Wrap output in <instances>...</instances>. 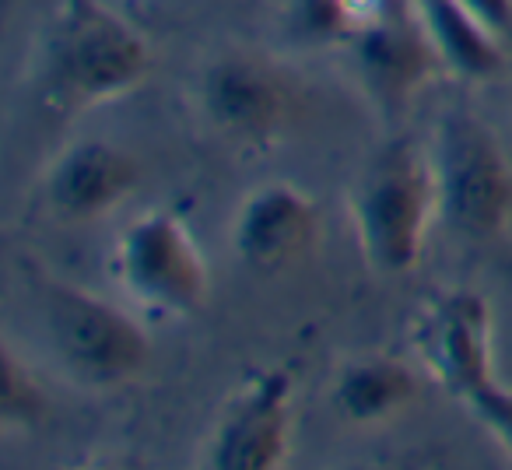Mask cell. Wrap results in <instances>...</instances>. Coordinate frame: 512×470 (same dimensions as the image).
Returning <instances> with one entry per match:
<instances>
[{"instance_id": "obj_1", "label": "cell", "mask_w": 512, "mask_h": 470, "mask_svg": "<svg viewBox=\"0 0 512 470\" xmlns=\"http://www.w3.org/2000/svg\"><path fill=\"white\" fill-rule=\"evenodd\" d=\"M151 74V46L99 0H60L39 43L36 99L71 116L134 92Z\"/></svg>"}, {"instance_id": "obj_2", "label": "cell", "mask_w": 512, "mask_h": 470, "mask_svg": "<svg viewBox=\"0 0 512 470\" xmlns=\"http://www.w3.org/2000/svg\"><path fill=\"white\" fill-rule=\"evenodd\" d=\"M439 218L432 155L407 137L383 144L351 190L358 250L379 274H407L425 250L428 225Z\"/></svg>"}, {"instance_id": "obj_3", "label": "cell", "mask_w": 512, "mask_h": 470, "mask_svg": "<svg viewBox=\"0 0 512 470\" xmlns=\"http://www.w3.org/2000/svg\"><path fill=\"white\" fill-rule=\"evenodd\" d=\"M39 306L53 351L74 383L113 390L148 365L151 341L144 327L102 295L67 281H43Z\"/></svg>"}, {"instance_id": "obj_4", "label": "cell", "mask_w": 512, "mask_h": 470, "mask_svg": "<svg viewBox=\"0 0 512 470\" xmlns=\"http://www.w3.org/2000/svg\"><path fill=\"white\" fill-rule=\"evenodd\" d=\"M439 218L467 239H491L512 218V162L477 116L453 109L428 148Z\"/></svg>"}, {"instance_id": "obj_5", "label": "cell", "mask_w": 512, "mask_h": 470, "mask_svg": "<svg viewBox=\"0 0 512 470\" xmlns=\"http://www.w3.org/2000/svg\"><path fill=\"white\" fill-rule=\"evenodd\" d=\"M113 274L137 306L158 316H193L211 292L204 253L172 211H148L123 228Z\"/></svg>"}, {"instance_id": "obj_6", "label": "cell", "mask_w": 512, "mask_h": 470, "mask_svg": "<svg viewBox=\"0 0 512 470\" xmlns=\"http://www.w3.org/2000/svg\"><path fill=\"white\" fill-rule=\"evenodd\" d=\"M407 341L421 369L463 404L498 379L491 362V313L477 292L453 288L418 302Z\"/></svg>"}, {"instance_id": "obj_7", "label": "cell", "mask_w": 512, "mask_h": 470, "mask_svg": "<svg viewBox=\"0 0 512 470\" xmlns=\"http://www.w3.org/2000/svg\"><path fill=\"white\" fill-rule=\"evenodd\" d=\"M292 428V372L260 369L225 400L204 446V463L214 470H274L288 460Z\"/></svg>"}, {"instance_id": "obj_8", "label": "cell", "mask_w": 512, "mask_h": 470, "mask_svg": "<svg viewBox=\"0 0 512 470\" xmlns=\"http://www.w3.org/2000/svg\"><path fill=\"white\" fill-rule=\"evenodd\" d=\"M344 46L369 99L386 113H400L442 64L432 39L414 15V4L383 22L351 32Z\"/></svg>"}, {"instance_id": "obj_9", "label": "cell", "mask_w": 512, "mask_h": 470, "mask_svg": "<svg viewBox=\"0 0 512 470\" xmlns=\"http://www.w3.org/2000/svg\"><path fill=\"white\" fill-rule=\"evenodd\" d=\"M320 207L295 183L256 186L232 221V250L249 271L274 274L316 246Z\"/></svg>"}, {"instance_id": "obj_10", "label": "cell", "mask_w": 512, "mask_h": 470, "mask_svg": "<svg viewBox=\"0 0 512 470\" xmlns=\"http://www.w3.org/2000/svg\"><path fill=\"white\" fill-rule=\"evenodd\" d=\"M200 113L218 134L239 144H267L288 120V85L246 57H221L200 74Z\"/></svg>"}, {"instance_id": "obj_11", "label": "cell", "mask_w": 512, "mask_h": 470, "mask_svg": "<svg viewBox=\"0 0 512 470\" xmlns=\"http://www.w3.org/2000/svg\"><path fill=\"white\" fill-rule=\"evenodd\" d=\"M141 183V162L109 141H78L57 155L46 176L50 211L64 221H95L120 207Z\"/></svg>"}, {"instance_id": "obj_12", "label": "cell", "mask_w": 512, "mask_h": 470, "mask_svg": "<svg viewBox=\"0 0 512 470\" xmlns=\"http://www.w3.org/2000/svg\"><path fill=\"white\" fill-rule=\"evenodd\" d=\"M421 29L428 32L442 67L456 78L488 81L505 67L502 36L481 22L460 0H411Z\"/></svg>"}, {"instance_id": "obj_13", "label": "cell", "mask_w": 512, "mask_h": 470, "mask_svg": "<svg viewBox=\"0 0 512 470\" xmlns=\"http://www.w3.org/2000/svg\"><path fill=\"white\" fill-rule=\"evenodd\" d=\"M418 397V376L407 362L386 355L351 358L334 379V407L351 425H379Z\"/></svg>"}, {"instance_id": "obj_14", "label": "cell", "mask_w": 512, "mask_h": 470, "mask_svg": "<svg viewBox=\"0 0 512 470\" xmlns=\"http://www.w3.org/2000/svg\"><path fill=\"white\" fill-rule=\"evenodd\" d=\"M50 414V400L46 390L32 369L22 362V355L15 351V344H0V421L8 432H29V428L43 425V418Z\"/></svg>"}, {"instance_id": "obj_15", "label": "cell", "mask_w": 512, "mask_h": 470, "mask_svg": "<svg viewBox=\"0 0 512 470\" xmlns=\"http://www.w3.org/2000/svg\"><path fill=\"white\" fill-rule=\"evenodd\" d=\"M288 32L302 43H344L351 32L344 0H285Z\"/></svg>"}, {"instance_id": "obj_16", "label": "cell", "mask_w": 512, "mask_h": 470, "mask_svg": "<svg viewBox=\"0 0 512 470\" xmlns=\"http://www.w3.org/2000/svg\"><path fill=\"white\" fill-rule=\"evenodd\" d=\"M467 411L474 414L502 446L512 449V390L509 386H502L495 379V383L484 386L481 393H474V397L467 400Z\"/></svg>"}, {"instance_id": "obj_17", "label": "cell", "mask_w": 512, "mask_h": 470, "mask_svg": "<svg viewBox=\"0 0 512 470\" xmlns=\"http://www.w3.org/2000/svg\"><path fill=\"white\" fill-rule=\"evenodd\" d=\"M411 8V0H344V11H348L351 32L365 29V25H376L383 18L397 15V11ZM348 32V36H351Z\"/></svg>"}, {"instance_id": "obj_18", "label": "cell", "mask_w": 512, "mask_h": 470, "mask_svg": "<svg viewBox=\"0 0 512 470\" xmlns=\"http://www.w3.org/2000/svg\"><path fill=\"white\" fill-rule=\"evenodd\" d=\"M463 8H470L481 18L488 29H495L498 36L512 32V0H460Z\"/></svg>"}]
</instances>
